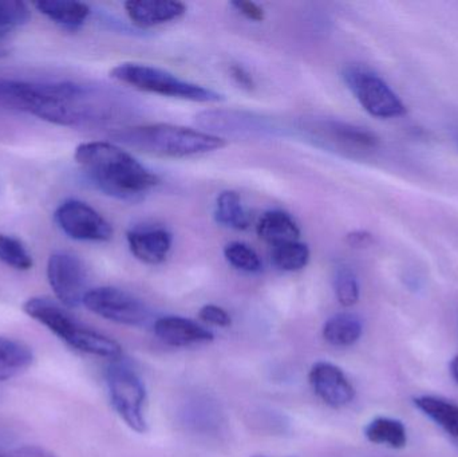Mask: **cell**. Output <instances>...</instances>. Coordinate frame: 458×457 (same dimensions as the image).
<instances>
[{
	"label": "cell",
	"instance_id": "6",
	"mask_svg": "<svg viewBox=\"0 0 458 457\" xmlns=\"http://www.w3.org/2000/svg\"><path fill=\"white\" fill-rule=\"evenodd\" d=\"M105 377L113 410L131 431L147 434V388L136 370L123 360H115L110 361Z\"/></svg>",
	"mask_w": 458,
	"mask_h": 457
},
{
	"label": "cell",
	"instance_id": "9",
	"mask_svg": "<svg viewBox=\"0 0 458 457\" xmlns=\"http://www.w3.org/2000/svg\"><path fill=\"white\" fill-rule=\"evenodd\" d=\"M47 281L56 300L67 309L80 308L88 294V271L80 258L54 252L47 262Z\"/></svg>",
	"mask_w": 458,
	"mask_h": 457
},
{
	"label": "cell",
	"instance_id": "22",
	"mask_svg": "<svg viewBox=\"0 0 458 457\" xmlns=\"http://www.w3.org/2000/svg\"><path fill=\"white\" fill-rule=\"evenodd\" d=\"M414 405L446 434L458 440V405L436 396H419Z\"/></svg>",
	"mask_w": 458,
	"mask_h": 457
},
{
	"label": "cell",
	"instance_id": "20",
	"mask_svg": "<svg viewBox=\"0 0 458 457\" xmlns=\"http://www.w3.org/2000/svg\"><path fill=\"white\" fill-rule=\"evenodd\" d=\"M363 324L357 316L339 313L323 325L322 335L326 343L335 348H349L362 337Z\"/></svg>",
	"mask_w": 458,
	"mask_h": 457
},
{
	"label": "cell",
	"instance_id": "23",
	"mask_svg": "<svg viewBox=\"0 0 458 457\" xmlns=\"http://www.w3.org/2000/svg\"><path fill=\"white\" fill-rule=\"evenodd\" d=\"M215 219L232 230L244 231L250 227V215L245 211L239 193L234 190H225L217 196Z\"/></svg>",
	"mask_w": 458,
	"mask_h": 457
},
{
	"label": "cell",
	"instance_id": "30",
	"mask_svg": "<svg viewBox=\"0 0 458 457\" xmlns=\"http://www.w3.org/2000/svg\"><path fill=\"white\" fill-rule=\"evenodd\" d=\"M232 7L237 13H242L245 18L250 19L252 21H263L266 15H264V10L260 5L256 4L253 2H245V0H236V2L231 3Z\"/></svg>",
	"mask_w": 458,
	"mask_h": 457
},
{
	"label": "cell",
	"instance_id": "27",
	"mask_svg": "<svg viewBox=\"0 0 458 457\" xmlns=\"http://www.w3.org/2000/svg\"><path fill=\"white\" fill-rule=\"evenodd\" d=\"M334 290H335L336 300L344 308H352L360 302V282L354 271L346 266H342L336 270Z\"/></svg>",
	"mask_w": 458,
	"mask_h": 457
},
{
	"label": "cell",
	"instance_id": "35",
	"mask_svg": "<svg viewBox=\"0 0 458 457\" xmlns=\"http://www.w3.org/2000/svg\"><path fill=\"white\" fill-rule=\"evenodd\" d=\"M8 53H10V50H8L7 46L0 42V58H4V56L8 55Z\"/></svg>",
	"mask_w": 458,
	"mask_h": 457
},
{
	"label": "cell",
	"instance_id": "1",
	"mask_svg": "<svg viewBox=\"0 0 458 457\" xmlns=\"http://www.w3.org/2000/svg\"><path fill=\"white\" fill-rule=\"evenodd\" d=\"M74 158L97 190L117 200H141L160 184L147 166L110 142H83L75 149Z\"/></svg>",
	"mask_w": 458,
	"mask_h": 457
},
{
	"label": "cell",
	"instance_id": "25",
	"mask_svg": "<svg viewBox=\"0 0 458 457\" xmlns=\"http://www.w3.org/2000/svg\"><path fill=\"white\" fill-rule=\"evenodd\" d=\"M0 262L18 271H29L34 266V260L24 244L4 233H0Z\"/></svg>",
	"mask_w": 458,
	"mask_h": 457
},
{
	"label": "cell",
	"instance_id": "14",
	"mask_svg": "<svg viewBox=\"0 0 458 457\" xmlns=\"http://www.w3.org/2000/svg\"><path fill=\"white\" fill-rule=\"evenodd\" d=\"M131 254L145 265L165 262L174 244L171 233L165 228H134L126 235Z\"/></svg>",
	"mask_w": 458,
	"mask_h": 457
},
{
	"label": "cell",
	"instance_id": "34",
	"mask_svg": "<svg viewBox=\"0 0 458 457\" xmlns=\"http://www.w3.org/2000/svg\"><path fill=\"white\" fill-rule=\"evenodd\" d=\"M449 369H451L452 377H454V380L458 384V356L452 360Z\"/></svg>",
	"mask_w": 458,
	"mask_h": 457
},
{
	"label": "cell",
	"instance_id": "10",
	"mask_svg": "<svg viewBox=\"0 0 458 457\" xmlns=\"http://www.w3.org/2000/svg\"><path fill=\"white\" fill-rule=\"evenodd\" d=\"M59 230L78 241L104 243L113 238V227L98 211L75 199L64 201L54 212Z\"/></svg>",
	"mask_w": 458,
	"mask_h": 457
},
{
	"label": "cell",
	"instance_id": "13",
	"mask_svg": "<svg viewBox=\"0 0 458 457\" xmlns=\"http://www.w3.org/2000/svg\"><path fill=\"white\" fill-rule=\"evenodd\" d=\"M156 337L172 348L206 345L215 340L214 333L192 319L179 316H165L153 325Z\"/></svg>",
	"mask_w": 458,
	"mask_h": 457
},
{
	"label": "cell",
	"instance_id": "2",
	"mask_svg": "<svg viewBox=\"0 0 458 457\" xmlns=\"http://www.w3.org/2000/svg\"><path fill=\"white\" fill-rule=\"evenodd\" d=\"M136 110L133 99L117 89L74 80L67 96L42 120L59 126L101 128L126 123Z\"/></svg>",
	"mask_w": 458,
	"mask_h": 457
},
{
	"label": "cell",
	"instance_id": "26",
	"mask_svg": "<svg viewBox=\"0 0 458 457\" xmlns=\"http://www.w3.org/2000/svg\"><path fill=\"white\" fill-rule=\"evenodd\" d=\"M225 257L229 265L242 273H260L263 268L260 257L258 252L242 241H232L225 249Z\"/></svg>",
	"mask_w": 458,
	"mask_h": 457
},
{
	"label": "cell",
	"instance_id": "33",
	"mask_svg": "<svg viewBox=\"0 0 458 457\" xmlns=\"http://www.w3.org/2000/svg\"><path fill=\"white\" fill-rule=\"evenodd\" d=\"M346 241L352 249H368L373 244L374 238L368 231L357 230L347 233Z\"/></svg>",
	"mask_w": 458,
	"mask_h": 457
},
{
	"label": "cell",
	"instance_id": "7",
	"mask_svg": "<svg viewBox=\"0 0 458 457\" xmlns=\"http://www.w3.org/2000/svg\"><path fill=\"white\" fill-rule=\"evenodd\" d=\"M344 78L360 106L373 117L397 118L405 114L406 106L400 97L376 72L352 66L344 70Z\"/></svg>",
	"mask_w": 458,
	"mask_h": 457
},
{
	"label": "cell",
	"instance_id": "11",
	"mask_svg": "<svg viewBox=\"0 0 458 457\" xmlns=\"http://www.w3.org/2000/svg\"><path fill=\"white\" fill-rule=\"evenodd\" d=\"M309 383L318 399L334 410L352 404L355 388L344 370L327 361L315 362L309 373Z\"/></svg>",
	"mask_w": 458,
	"mask_h": 457
},
{
	"label": "cell",
	"instance_id": "18",
	"mask_svg": "<svg viewBox=\"0 0 458 457\" xmlns=\"http://www.w3.org/2000/svg\"><path fill=\"white\" fill-rule=\"evenodd\" d=\"M256 233L261 241H267L272 247L299 241L301 236V230L293 217L279 209L261 215L256 225Z\"/></svg>",
	"mask_w": 458,
	"mask_h": 457
},
{
	"label": "cell",
	"instance_id": "4",
	"mask_svg": "<svg viewBox=\"0 0 458 457\" xmlns=\"http://www.w3.org/2000/svg\"><path fill=\"white\" fill-rule=\"evenodd\" d=\"M23 311L74 351L110 361L123 357L117 341L81 324L64 306L50 298H30L24 302Z\"/></svg>",
	"mask_w": 458,
	"mask_h": 457
},
{
	"label": "cell",
	"instance_id": "15",
	"mask_svg": "<svg viewBox=\"0 0 458 457\" xmlns=\"http://www.w3.org/2000/svg\"><path fill=\"white\" fill-rule=\"evenodd\" d=\"M125 11L134 26L150 29L182 18L187 5L174 0H131L125 3Z\"/></svg>",
	"mask_w": 458,
	"mask_h": 457
},
{
	"label": "cell",
	"instance_id": "28",
	"mask_svg": "<svg viewBox=\"0 0 458 457\" xmlns=\"http://www.w3.org/2000/svg\"><path fill=\"white\" fill-rule=\"evenodd\" d=\"M31 11L26 3L19 0H0V37L24 26L30 21Z\"/></svg>",
	"mask_w": 458,
	"mask_h": 457
},
{
	"label": "cell",
	"instance_id": "12",
	"mask_svg": "<svg viewBox=\"0 0 458 457\" xmlns=\"http://www.w3.org/2000/svg\"><path fill=\"white\" fill-rule=\"evenodd\" d=\"M47 80H29L0 74V107L34 115L42 105Z\"/></svg>",
	"mask_w": 458,
	"mask_h": 457
},
{
	"label": "cell",
	"instance_id": "21",
	"mask_svg": "<svg viewBox=\"0 0 458 457\" xmlns=\"http://www.w3.org/2000/svg\"><path fill=\"white\" fill-rule=\"evenodd\" d=\"M365 436L373 444L386 445L393 450H403L408 444L405 424L397 419L376 418L366 426Z\"/></svg>",
	"mask_w": 458,
	"mask_h": 457
},
{
	"label": "cell",
	"instance_id": "5",
	"mask_svg": "<svg viewBox=\"0 0 458 457\" xmlns=\"http://www.w3.org/2000/svg\"><path fill=\"white\" fill-rule=\"evenodd\" d=\"M110 75L118 82L145 93L201 102V104L225 101V96L212 89L180 80L166 70L149 66V64L131 63V62L120 63L110 72Z\"/></svg>",
	"mask_w": 458,
	"mask_h": 457
},
{
	"label": "cell",
	"instance_id": "16",
	"mask_svg": "<svg viewBox=\"0 0 458 457\" xmlns=\"http://www.w3.org/2000/svg\"><path fill=\"white\" fill-rule=\"evenodd\" d=\"M320 131L330 141L335 142L336 145L350 152H373L379 145V139L373 131L352 123L327 121L322 123Z\"/></svg>",
	"mask_w": 458,
	"mask_h": 457
},
{
	"label": "cell",
	"instance_id": "8",
	"mask_svg": "<svg viewBox=\"0 0 458 457\" xmlns=\"http://www.w3.org/2000/svg\"><path fill=\"white\" fill-rule=\"evenodd\" d=\"M83 306L96 316L123 326H142L149 319L148 306L136 295L117 287L104 286L89 290Z\"/></svg>",
	"mask_w": 458,
	"mask_h": 457
},
{
	"label": "cell",
	"instance_id": "29",
	"mask_svg": "<svg viewBox=\"0 0 458 457\" xmlns=\"http://www.w3.org/2000/svg\"><path fill=\"white\" fill-rule=\"evenodd\" d=\"M199 318L206 324L217 327H229L232 325V317L225 309L217 305H206L199 311Z\"/></svg>",
	"mask_w": 458,
	"mask_h": 457
},
{
	"label": "cell",
	"instance_id": "3",
	"mask_svg": "<svg viewBox=\"0 0 458 457\" xmlns=\"http://www.w3.org/2000/svg\"><path fill=\"white\" fill-rule=\"evenodd\" d=\"M112 136L133 149L160 157H192L223 149L227 145L222 137L171 123L123 128Z\"/></svg>",
	"mask_w": 458,
	"mask_h": 457
},
{
	"label": "cell",
	"instance_id": "24",
	"mask_svg": "<svg viewBox=\"0 0 458 457\" xmlns=\"http://www.w3.org/2000/svg\"><path fill=\"white\" fill-rule=\"evenodd\" d=\"M271 260L280 271L296 273L309 265L310 249L299 241L279 244L272 247Z\"/></svg>",
	"mask_w": 458,
	"mask_h": 457
},
{
	"label": "cell",
	"instance_id": "32",
	"mask_svg": "<svg viewBox=\"0 0 458 457\" xmlns=\"http://www.w3.org/2000/svg\"><path fill=\"white\" fill-rule=\"evenodd\" d=\"M229 72H231V77L236 80L237 85L242 86L245 90H253L255 89V80H253L252 75L244 67L240 66V64H232L229 67Z\"/></svg>",
	"mask_w": 458,
	"mask_h": 457
},
{
	"label": "cell",
	"instance_id": "31",
	"mask_svg": "<svg viewBox=\"0 0 458 457\" xmlns=\"http://www.w3.org/2000/svg\"><path fill=\"white\" fill-rule=\"evenodd\" d=\"M0 457H55L37 445H24L13 450H0Z\"/></svg>",
	"mask_w": 458,
	"mask_h": 457
},
{
	"label": "cell",
	"instance_id": "17",
	"mask_svg": "<svg viewBox=\"0 0 458 457\" xmlns=\"http://www.w3.org/2000/svg\"><path fill=\"white\" fill-rule=\"evenodd\" d=\"M34 7L56 26L69 31H77L90 16V7L86 3L48 0L34 3Z\"/></svg>",
	"mask_w": 458,
	"mask_h": 457
},
{
	"label": "cell",
	"instance_id": "36",
	"mask_svg": "<svg viewBox=\"0 0 458 457\" xmlns=\"http://www.w3.org/2000/svg\"><path fill=\"white\" fill-rule=\"evenodd\" d=\"M250 457H269V456H264V455H255V456H250Z\"/></svg>",
	"mask_w": 458,
	"mask_h": 457
},
{
	"label": "cell",
	"instance_id": "19",
	"mask_svg": "<svg viewBox=\"0 0 458 457\" xmlns=\"http://www.w3.org/2000/svg\"><path fill=\"white\" fill-rule=\"evenodd\" d=\"M34 362L31 348L21 341L0 337V383L18 377Z\"/></svg>",
	"mask_w": 458,
	"mask_h": 457
}]
</instances>
